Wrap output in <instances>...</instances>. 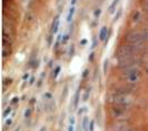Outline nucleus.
Segmentation results:
<instances>
[{
	"mask_svg": "<svg viewBox=\"0 0 148 131\" xmlns=\"http://www.w3.org/2000/svg\"><path fill=\"white\" fill-rule=\"evenodd\" d=\"M1 54H2V58L9 57L10 54H11V47L9 46V44H2Z\"/></svg>",
	"mask_w": 148,
	"mask_h": 131,
	"instance_id": "423d86ee",
	"label": "nucleus"
},
{
	"mask_svg": "<svg viewBox=\"0 0 148 131\" xmlns=\"http://www.w3.org/2000/svg\"><path fill=\"white\" fill-rule=\"evenodd\" d=\"M96 44H97V39H96V38H94V40H93V46H91V49L95 48V47H96Z\"/></svg>",
	"mask_w": 148,
	"mask_h": 131,
	"instance_id": "cd10ccee",
	"label": "nucleus"
},
{
	"mask_svg": "<svg viewBox=\"0 0 148 131\" xmlns=\"http://www.w3.org/2000/svg\"><path fill=\"white\" fill-rule=\"evenodd\" d=\"M122 131H135V129H134V128H127V129H125Z\"/></svg>",
	"mask_w": 148,
	"mask_h": 131,
	"instance_id": "473e14b6",
	"label": "nucleus"
},
{
	"mask_svg": "<svg viewBox=\"0 0 148 131\" xmlns=\"http://www.w3.org/2000/svg\"><path fill=\"white\" fill-rule=\"evenodd\" d=\"M95 130V122L90 121V126H89V131H94Z\"/></svg>",
	"mask_w": 148,
	"mask_h": 131,
	"instance_id": "393cba45",
	"label": "nucleus"
},
{
	"mask_svg": "<svg viewBox=\"0 0 148 131\" xmlns=\"http://www.w3.org/2000/svg\"><path fill=\"white\" fill-rule=\"evenodd\" d=\"M108 36V28L107 27H102L99 31V40L100 41H106V38Z\"/></svg>",
	"mask_w": 148,
	"mask_h": 131,
	"instance_id": "6e6552de",
	"label": "nucleus"
},
{
	"mask_svg": "<svg viewBox=\"0 0 148 131\" xmlns=\"http://www.w3.org/2000/svg\"><path fill=\"white\" fill-rule=\"evenodd\" d=\"M67 131H75V124H69Z\"/></svg>",
	"mask_w": 148,
	"mask_h": 131,
	"instance_id": "bb28decb",
	"label": "nucleus"
},
{
	"mask_svg": "<svg viewBox=\"0 0 148 131\" xmlns=\"http://www.w3.org/2000/svg\"><path fill=\"white\" fill-rule=\"evenodd\" d=\"M132 20H133V23H135V24L141 21V12H140V11L136 10L135 12L133 13V16H132Z\"/></svg>",
	"mask_w": 148,
	"mask_h": 131,
	"instance_id": "0eeeda50",
	"label": "nucleus"
},
{
	"mask_svg": "<svg viewBox=\"0 0 148 131\" xmlns=\"http://www.w3.org/2000/svg\"><path fill=\"white\" fill-rule=\"evenodd\" d=\"M139 50H137L134 47L129 46V44H121L116 51V58L117 61L122 60V59H127V58L130 57H135L139 54Z\"/></svg>",
	"mask_w": 148,
	"mask_h": 131,
	"instance_id": "f03ea898",
	"label": "nucleus"
},
{
	"mask_svg": "<svg viewBox=\"0 0 148 131\" xmlns=\"http://www.w3.org/2000/svg\"><path fill=\"white\" fill-rule=\"evenodd\" d=\"M120 15H121V10H118V11H117V13H116V16H115V19H114V21L118 20V18L120 17Z\"/></svg>",
	"mask_w": 148,
	"mask_h": 131,
	"instance_id": "5701e85b",
	"label": "nucleus"
},
{
	"mask_svg": "<svg viewBox=\"0 0 148 131\" xmlns=\"http://www.w3.org/2000/svg\"><path fill=\"white\" fill-rule=\"evenodd\" d=\"M100 13H101V10H100L99 8H98V9H96V10L94 11V16L96 17V18H98V17L100 16Z\"/></svg>",
	"mask_w": 148,
	"mask_h": 131,
	"instance_id": "412c9836",
	"label": "nucleus"
},
{
	"mask_svg": "<svg viewBox=\"0 0 148 131\" xmlns=\"http://www.w3.org/2000/svg\"><path fill=\"white\" fill-rule=\"evenodd\" d=\"M141 36H143V38H144V41L146 43H148V27H145L141 29Z\"/></svg>",
	"mask_w": 148,
	"mask_h": 131,
	"instance_id": "f8f14e48",
	"label": "nucleus"
},
{
	"mask_svg": "<svg viewBox=\"0 0 148 131\" xmlns=\"http://www.w3.org/2000/svg\"><path fill=\"white\" fill-rule=\"evenodd\" d=\"M25 118L26 119H29L30 118V116H31V109L30 108H28V109H26V111H25Z\"/></svg>",
	"mask_w": 148,
	"mask_h": 131,
	"instance_id": "a211bd4d",
	"label": "nucleus"
},
{
	"mask_svg": "<svg viewBox=\"0 0 148 131\" xmlns=\"http://www.w3.org/2000/svg\"><path fill=\"white\" fill-rule=\"evenodd\" d=\"M89 96H90V90H86L85 91V93H83V96H82V101H87V100L89 99Z\"/></svg>",
	"mask_w": 148,
	"mask_h": 131,
	"instance_id": "f3484780",
	"label": "nucleus"
},
{
	"mask_svg": "<svg viewBox=\"0 0 148 131\" xmlns=\"http://www.w3.org/2000/svg\"><path fill=\"white\" fill-rule=\"evenodd\" d=\"M80 43H81V44H85V43H87V40H86V39H85V40H82Z\"/></svg>",
	"mask_w": 148,
	"mask_h": 131,
	"instance_id": "c9c22d12",
	"label": "nucleus"
},
{
	"mask_svg": "<svg viewBox=\"0 0 148 131\" xmlns=\"http://www.w3.org/2000/svg\"><path fill=\"white\" fill-rule=\"evenodd\" d=\"M33 81H35V79H33V78H31V79H30V85H32V83H33Z\"/></svg>",
	"mask_w": 148,
	"mask_h": 131,
	"instance_id": "f704fd0d",
	"label": "nucleus"
},
{
	"mask_svg": "<svg viewBox=\"0 0 148 131\" xmlns=\"http://www.w3.org/2000/svg\"><path fill=\"white\" fill-rule=\"evenodd\" d=\"M68 39H69V35H66V36H65V37H64V40H62V42H64V43H65V42H66V41H67V40H68Z\"/></svg>",
	"mask_w": 148,
	"mask_h": 131,
	"instance_id": "2f4dec72",
	"label": "nucleus"
},
{
	"mask_svg": "<svg viewBox=\"0 0 148 131\" xmlns=\"http://www.w3.org/2000/svg\"><path fill=\"white\" fill-rule=\"evenodd\" d=\"M129 110V107H125V106H114L111 109V116L115 118H121L124 117Z\"/></svg>",
	"mask_w": 148,
	"mask_h": 131,
	"instance_id": "39448f33",
	"label": "nucleus"
},
{
	"mask_svg": "<svg viewBox=\"0 0 148 131\" xmlns=\"http://www.w3.org/2000/svg\"><path fill=\"white\" fill-rule=\"evenodd\" d=\"M111 100L115 106H125L129 108L134 102V99L130 97V94H114Z\"/></svg>",
	"mask_w": 148,
	"mask_h": 131,
	"instance_id": "20e7f679",
	"label": "nucleus"
},
{
	"mask_svg": "<svg viewBox=\"0 0 148 131\" xmlns=\"http://www.w3.org/2000/svg\"><path fill=\"white\" fill-rule=\"evenodd\" d=\"M118 2H119V0H113V2L110 4L109 6V13H114L115 12V9H116V6L118 5Z\"/></svg>",
	"mask_w": 148,
	"mask_h": 131,
	"instance_id": "ddd939ff",
	"label": "nucleus"
},
{
	"mask_svg": "<svg viewBox=\"0 0 148 131\" xmlns=\"http://www.w3.org/2000/svg\"><path fill=\"white\" fill-rule=\"evenodd\" d=\"M125 40H126L127 44L134 47L137 50L141 52V50L146 49V42L144 41V38L141 36L140 31H137V30H129L126 35H125Z\"/></svg>",
	"mask_w": 148,
	"mask_h": 131,
	"instance_id": "f257e3e1",
	"label": "nucleus"
},
{
	"mask_svg": "<svg viewBox=\"0 0 148 131\" xmlns=\"http://www.w3.org/2000/svg\"><path fill=\"white\" fill-rule=\"evenodd\" d=\"M77 4V0H71V1H70V6H71V7H75V5H76Z\"/></svg>",
	"mask_w": 148,
	"mask_h": 131,
	"instance_id": "c756f323",
	"label": "nucleus"
},
{
	"mask_svg": "<svg viewBox=\"0 0 148 131\" xmlns=\"http://www.w3.org/2000/svg\"><path fill=\"white\" fill-rule=\"evenodd\" d=\"M18 101H19V98H18V97H13L12 100H11V103H12V104L18 103Z\"/></svg>",
	"mask_w": 148,
	"mask_h": 131,
	"instance_id": "a878e982",
	"label": "nucleus"
},
{
	"mask_svg": "<svg viewBox=\"0 0 148 131\" xmlns=\"http://www.w3.org/2000/svg\"><path fill=\"white\" fill-rule=\"evenodd\" d=\"M39 131H47V128H46V127H43Z\"/></svg>",
	"mask_w": 148,
	"mask_h": 131,
	"instance_id": "72a5a7b5",
	"label": "nucleus"
},
{
	"mask_svg": "<svg viewBox=\"0 0 148 131\" xmlns=\"http://www.w3.org/2000/svg\"><path fill=\"white\" fill-rule=\"evenodd\" d=\"M75 123H76L75 117H70V118H69V124H75Z\"/></svg>",
	"mask_w": 148,
	"mask_h": 131,
	"instance_id": "b1692460",
	"label": "nucleus"
},
{
	"mask_svg": "<svg viewBox=\"0 0 148 131\" xmlns=\"http://www.w3.org/2000/svg\"><path fill=\"white\" fill-rule=\"evenodd\" d=\"M12 121H13L12 118H8L7 120H6V127H10L11 123H12Z\"/></svg>",
	"mask_w": 148,
	"mask_h": 131,
	"instance_id": "aec40b11",
	"label": "nucleus"
},
{
	"mask_svg": "<svg viewBox=\"0 0 148 131\" xmlns=\"http://www.w3.org/2000/svg\"><path fill=\"white\" fill-rule=\"evenodd\" d=\"M58 28H59V17H56L54 19V21H52L51 23V32L52 33H56L58 31Z\"/></svg>",
	"mask_w": 148,
	"mask_h": 131,
	"instance_id": "1a4fd4ad",
	"label": "nucleus"
},
{
	"mask_svg": "<svg viewBox=\"0 0 148 131\" xmlns=\"http://www.w3.org/2000/svg\"><path fill=\"white\" fill-rule=\"evenodd\" d=\"M75 7H71L70 9H69V12L68 15H67V22L68 23H70V22L72 21V18H74V15H75Z\"/></svg>",
	"mask_w": 148,
	"mask_h": 131,
	"instance_id": "9b49d317",
	"label": "nucleus"
},
{
	"mask_svg": "<svg viewBox=\"0 0 148 131\" xmlns=\"http://www.w3.org/2000/svg\"><path fill=\"white\" fill-rule=\"evenodd\" d=\"M104 72L107 71V66H108V61H105V63H104Z\"/></svg>",
	"mask_w": 148,
	"mask_h": 131,
	"instance_id": "c85d7f7f",
	"label": "nucleus"
},
{
	"mask_svg": "<svg viewBox=\"0 0 148 131\" xmlns=\"http://www.w3.org/2000/svg\"><path fill=\"white\" fill-rule=\"evenodd\" d=\"M28 78H29V73H25L24 76H22V79H24V80H27Z\"/></svg>",
	"mask_w": 148,
	"mask_h": 131,
	"instance_id": "7c9ffc66",
	"label": "nucleus"
},
{
	"mask_svg": "<svg viewBox=\"0 0 148 131\" xmlns=\"http://www.w3.org/2000/svg\"><path fill=\"white\" fill-rule=\"evenodd\" d=\"M11 112H12V108H11V107H8V108H6V110L4 111V113H2V117L7 119V117L9 116Z\"/></svg>",
	"mask_w": 148,
	"mask_h": 131,
	"instance_id": "2eb2a0df",
	"label": "nucleus"
},
{
	"mask_svg": "<svg viewBox=\"0 0 148 131\" xmlns=\"http://www.w3.org/2000/svg\"><path fill=\"white\" fill-rule=\"evenodd\" d=\"M140 5H141V7H143V10L148 15V0H141Z\"/></svg>",
	"mask_w": 148,
	"mask_h": 131,
	"instance_id": "4468645a",
	"label": "nucleus"
},
{
	"mask_svg": "<svg viewBox=\"0 0 148 131\" xmlns=\"http://www.w3.org/2000/svg\"><path fill=\"white\" fill-rule=\"evenodd\" d=\"M20 130H21V127H20V126H19V127H18V128H17V129L15 130V131H20Z\"/></svg>",
	"mask_w": 148,
	"mask_h": 131,
	"instance_id": "e433bc0d",
	"label": "nucleus"
},
{
	"mask_svg": "<svg viewBox=\"0 0 148 131\" xmlns=\"http://www.w3.org/2000/svg\"><path fill=\"white\" fill-rule=\"evenodd\" d=\"M78 101H79V90H77V92L74 97V107L75 108L78 106Z\"/></svg>",
	"mask_w": 148,
	"mask_h": 131,
	"instance_id": "dca6fc26",
	"label": "nucleus"
},
{
	"mask_svg": "<svg viewBox=\"0 0 148 131\" xmlns=\"http://www.w3.org/2000/svg\"><path fill=\"white\" fill-rule=\"evenodd\" d=\"M60 70H61V67L60 66L56 67V69H55V71H54V78H55V79L58 77V74H59V71Z\"/></svg>",
	"mask_w": 148,
	"mask_h": 131,
	"instance_id": "6ab92c4d",
	"label": "nucleus"
},
{
	"mask_svg": "<svg viewBox=\"0 0 148 131\" xmlns=\"http://www.w3.org/2000/svg\"><path fill=\"white\" fill-rule=\"evenodd\" d=\"M122 78L126 80L128 85H137L141 79V71L140 68H133L129 70L122 71Z\"/></svg>",
	"mask_w": 148,
	"mask_h": 131,
	"instance_id": "7ed1b4c3",
	"label": "nucleus"
},
{
	"mask_svg": "<svg viewBox=\"0 0 148 131\" xmlns=\"http://www.w3.org/2000/svg\"><path fill=\"white\" fill-rule=\"evenodd\" d=\"M88 110V108H86V107H83V108H81L79 111H78V116H81L83 112H86V111Z\"/></svg>",
	"mask_w": 148,
	"mask_h": 131,
	"instance_id": "4be33fe9",
	"label": "nucleus"
},
{
	"mask_svg": "<svg viewBox=\"0 0 148 131\" xmlns=\"http://www.w3.org/2000/svg\"><path fill=\"white\" fill-rule=\"evenodd\" d=\"M89 126H90V120H89V118L88 117H83L82 118V123H81L82 130L83 131H89Z\"/></svg>",
	"mask_w": 148,
	"mask_h": 131,
	"instance_id": "9d476101",
	"label": "nucleus"
}]
</instances>
